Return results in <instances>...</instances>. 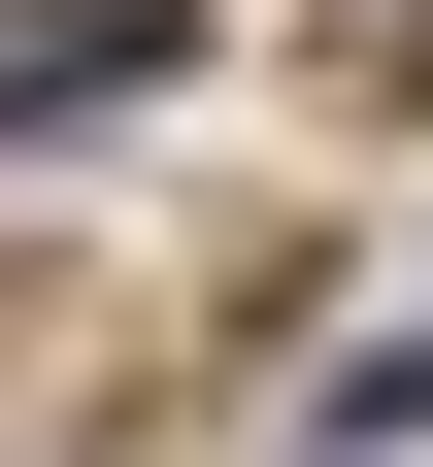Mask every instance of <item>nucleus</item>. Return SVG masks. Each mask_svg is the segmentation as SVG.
<instances>
[{
	"mask_svg": "<svg viewBox=\"0 0 433 467\" xmlns=\"http://www.w3.org/2000/svg\"><path fill=\"white\" fill-rule=\"evenodd\" d=\"M167 67V0H34V34H0V134H67V100H134Z\"/></svg>",
	"mask_w": 433,
	"mask_h": 467,
	"instance_id": "1",
	"label": "nucleus"
},
{
	"mask_svg": "<svg viewBox=\"0 0 433 467\" xmlns=\"http://www.w3.org/2000/svg\"><path fill=\"white\" fill-rule=\"evenodd\" d=\"M366 67H433V0H366Z\"/></svg>",
	"mask_w": 433,
	"mask_h": 467,
	"instance_id": "2",
	"label": "nucleus"
}]
</instances>
